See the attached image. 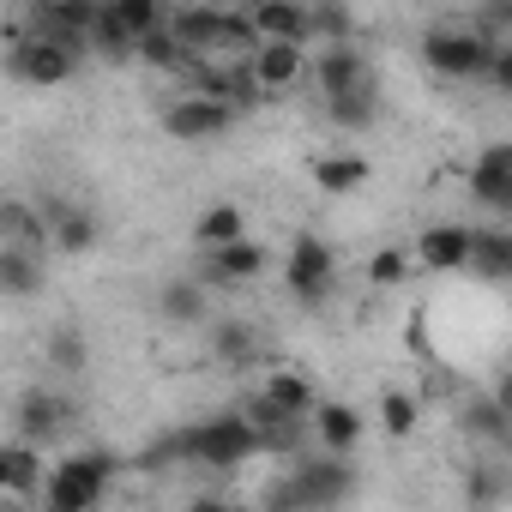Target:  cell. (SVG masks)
Here are the masks:
<instances>
[{"label":"cell","mask_w":512,"mask_h":512,"mask_svg":"<svg viewBox=\"0 0 512 512\" xmlns=\"http://www.w3.org/2000/svg\"><path fill=\"white\" fill-rule=\"evenodd\" d=\"M73 67H79V49H67V43H55V37H43V31H25V37L7 49V73H13L19 85H67Z\"/></svg>","instance_id":"5b68a950"},{"label":"cell","mask_w":512,"mask_h":512,"mask_svg":"<svg viewBox=\"0 0 512 512\" xmlns=\"http://www.w3.org/2000/svg\"><path fill=\"white\" fill-rule=\"evenodd\" d=\"M43 458H37V446H7V494L13 500H31V494H43Z\"/></svg>","instance_id":"484cf974"},{"label":"cell","mask_w":512,"mask_h":512,"mask_svg":"<svg viewBox=\"0 0 512 512\" xmlns=\"http://www.w3.org/2000/svg\"><path fill=\"white\" fill-rule=\"evenodd\" d=\"M157 314H163L169 326H199V320L211 314V302H205V284H193V278H175V284H163V296H157Z\"/></svg>","instance_id":"603a6c76"},{"label":"cell","mask_w":512,"mask_h":512,"mask_svg":"<svg viewBox=\"0 0 512 512\" xmlns=\"http://www.w3.org/2000/svg\"><path fill=\"white\" fill-rule=\"evenodd\" d=\"M470 482H476V500H494V494H500V476H494V470H476Z\"/></svg>","instance_id":"e575fe53"},{"label":"cell","mask_w":512,"mask_h":512,"mask_svg":"<svg viewBox=\"0 0 512 512\" xmlns=\"http://www.w3.org/2000/svg\"><path fill=\"white\" fill-rule=\"evenodd\" d=\"M0 247H19V253H49V217L31 211L25 199H0Z\"/></svg>","instance_id":"e0dca14e"},{"label":"cell","mask_w":512,"mask_h":512,"mask_svg":"<svg viewBox=\"0 0 512 512\" xmlns=\"http://www.w3.org/2000/svg\"><path fill=\"white\" fill-rule=\"evenodd\" d=\"M260 404H272V410L290 416V422H308L314 404H320V392H314V380H308L302 368H272V374L260 380Z\"/></svg>","instance_id":"9a60e30c"},{"label":"cell","mask_w":512,"mask_h":512,"mask_svg":"<svg viewBox=\"0 0 512 512\" xmlns=\"http://www.w3.org/2000/svg\"><path fill=\"white\" fill-rule=\"evenodd\" d=\"M470 260V223H428L410 247V266L422 272H464Z\"/></svg>","instance_id":"8fae6325"},{"label":"cell","mask_w":512,"mask_h":512,"mask_svg":"<svg viewBox=\"0 0 512 512\" xmlns=\"http://www.w3.org/2000/svg\"><path fill=\"white\" fill-rule=\"evenodd\" d=\"M163 19H169V13H163ZM133 55H139L145 67H157V73H181V67H193V55L169 37V25H163V31H151L145 43H133Z\"/></svg>","instance_id":"4316f807"},{"label":"cell","mask_w":512,"mask_h":512,"mask_svg":"<svg viewBox=\"0 0 512 512\" xmlns=\"http://www.w3.org/2000/svg\"><path fill=\"white\" fill-rule=\"evenodd\" d=\"M169 37L199 61V55H253V31H247V19L241 13H229V7H175L169 19Z\"/></svg>","instance_id":"3957f363"},{"label":"cell","mask_w":512,"mask_h":512,"mask_svg":"<svg viewBox=\"0 0 512 512\" xmlns=\"http://www.w3.org/2000/svg\"><path fill=\"white\" fill-rule=\"evenodd\" d=\"M97 241H103V223L91 211H79V205H55L49 211V247L55 253H91Z\"/></svg>","instance_id":"ffe728a7"},{"label":"cell","mask_w":512,"mask_h":512,"mask_svg":"<svg viewBox=\"0 0 512 512\" xmlns=\"http://www.w3.org/2000/svg\"><path fill=\"white\" fill-rule=\"evenodd\" d=\"M380 434L386 440H410L416 434V398L404 386H386L380 392Z\"/></svg>","instance_id":"83f0119b"},{"label":"cell","mask_w":512,"mask_h":512,"mask_svg":"<svg viewBox=\"0 0 512 512\" xmlns=\"http://www.w3.org/2000/svg\"><path fill=\"white\" fill-rule=\"evenodd\" d=\"M368 181H374V163H368L362 151H320V157H314V187L332 193V199L362 193Z\"/></svg>","instance_id":"2e32d148"},{"label":"cell","mask_w":512,"mask_h":512,"mask_svg":"<svg viewBox=\"0 0 512 512\" xmlns=\"http://www.w3.org/2000/svg\"><path fill=\"white\" fill-rule=\"evenodd\" d=\"M229 127H235V109H223V103H211V97H199V91H187V97H175V103L163 109V133L181 139V145L223 139Z\"/></svg>","instance_id":"9c48e42d"},{"label":"cell","mask_w":512,"mask_h":512,"mask_svg":"<svg viewBox=\"0 0 512 512\" xmlns=\"http://www.w3.org/2000/svg\"><path fill=\"white\" fill-rule=\"evenodd\" d=\"M374 115H380V85H362V91H350V97H332V103H326V121H332V127H344V133H368V127H374Z\"/></svg>","instance_id":"d4e9b609"},{"label":"cell","mask_w":512,"mask_h":512,"mask_svg":"<svg viewBox=\"0 0 512 512\" xmlns=\"http://www.w3.org/2000/svg\"><path fill=\"white\" fill-rule=\"evenodd\" d=\"M241 19L253 31V49H260V43H296V49H308V7H290V0H253Z\"/></svg>","instance_id":"7c38bea8"},{"label":"cell","mask_w":512,"mask_h":512,"mask_svg":"<svg viewBox=\"0 0 512 512\" xmlns=\"http://www.w3.org/2000/svg\"><path fill=\"white\" fill-rule=\"evenodd\" d=\"M37 290H43V260H37V253L0 247V296L25 302V296H37Z\"/></svg>","instance_id":"cb8c5ba5"},{"label":"cell","mask_w":512,"mask_h":512,"mask_svg":"<svg viewBox=\"0 0 512 512\" xmlns=\"http://www.w3.org/2000/svg\"><path fill=\"white\" fill-rule=\"evenodd\" d=\"M0 494H7V446H0Z\"/></svg>","instance_id":"d590c367"},{"label":"cell","mask_w":512,"mask_h":512,"mask_svg":"<svg viewBox=\"0 0 512 512\" xmlns=\"http://www.w3.org/2000/svg\"><path fill=\"white\" fill-rule=\"evenodd\" d=\"M308 85L332 103V97H350V91L374 85V67H368V55L356 43H344V49H308Z\"/></svg>","instance_id":"ba28073f"},{"label":"cell","mask_w":512,"mask_h":512,"mask_svg":"<svg viewBox=\"0 0 512 512\" xmlns=\"http://www.w3.org/2000/svg\"><path fill=\"white\" fill-rule=\"evenodd\" d=\"M410 278V253L404 247H380L368 260V290H398Z\"/></svg>","instance_id":"1f68e13d"},{"label":"cell","mask_w":512,"mask_h":512,"mask_svg":"<svg viewBox=\"0 0 512 512\" xmlns=\"http://www.w3.org/2000/svg\"><path fill=\"white\" fill-rule=\"evenodd\" d=\"M67 398L61 392H49V386H31L25 398H19V446H43V440H61V428H67Z\"/></svg>","instance_id":"5bb4252c"},{"label":"cell","mask_w":512,"mask_h":512,"mask_svg":"<svg viewBox=\"0 0 512 512\" xmlns=\"http://www.w3.org/2000/svg\"><path fill=\"white\" fill-rule=\"evenodd\" d=\"M241 67H247L253 91H260V103L266 97H290L296 85H308V49H296V43H260Z\"/></svg>","instance_id":"52a82bcc"},{"label":"cell","mask_w":512,"mask_h":512,"mask_svg":"<svg viewBox=\"0 0 512 512\" xmlns=\"http://www.w3.org/2000/svg\"><path fill=\"white\" fill-rule=\"evenodd\" d=\"M260 272H266V247L260 241H235V247L205 253V278L211 284H253Z\"/></svg>","instance_id":"d6986e66"},{"label":"cell","mask_w":512,"mask_h":512,"mask_svg":"<svg viewBox=\"0 0 512 512\" xmlns=\"http://www.w3.org/2000/svg\"><path fill=\"white\" fill-rule=\"evenodd\" d=\"M284 482H290V494H296V512H332V506L350 494V464H344V458H314V464L290 470Z\"/></svg>","instance_id":"30bf717a"},{"label":"cell","mask_w":512,"mask_h":512,"mask_svg":"<svg viewBox=\"0 0 512 512\" xmlns=\"http://www.w3.org/2000/svg\"><path fill=\"white\" fill-rule=\"evenodd\" d=\"M470 193H476V205L494 211V217L512 211V145H488V151L476 157V169H470Z\"/></svg>","instance_id":"4fadbf2b"},{"label":"cell","mask_w":512,"mask_h":512,"mask_svg":"<svg viewBox=\"0 0 512 512\" xmlns=\"http://www.w3.org/2000/svg\"><path fill=\"white\" fill-rule=\"evenodd\" d=\"M115 470L121 464L109 452H73V458H61L43 476V506L49 512H97L103 494H109V482H115Z\"/></svg>","instance_id":"7a4b0ae2"},{"label":"cell","mask_w":512,"mask_h":512,"mask_svg":"<svg viewBox=\"0 0 512 512\" xmlns=\"http://www.w3.org/2000/svg\"><path fill=\"white\" fill-rule=\"evenodd\" d=\"M193 241H199L205 253H217V247H235V241H247V217H241V205H229V199L205 205V211H199V223H193Z\"/></svg>","instance_id":"7402d4cb"},{"label":"cell","mask_w":512,"mask_h":512,"mask_svg":"<svg viewBox=\"0 0 512 512\" xmlns=\"http://www.w3.org/2000/svg\"><path fill=\"white\" fill-rule=\"evenodd\" d=\"M253 452H260V434H253V422L241 410H223V416H205L193 428H175V440L157 446V458H199L211 470H235Z\"/></svg>","instance_id":"6da1fadb"},{"label":"cell","mask_w":512,"mask_h":512,"mask_svg":"<svg viewBox=\"0 0 512 512\" xmlns=\"http://www.w3.org/2000/svg\"><path fill=\"white\" fill-rule=\"evenodd\" d=\"M187 512H241V506H235V500H223V494H199Z\"/></svg>","instance_id":"836d02e7"},{"label":"cell","mask_w":512,"mask_h":512,"mask_svg":"<svg viewBox=\"0 0 512 512\" xmlns=\"http://www.w3.org/2000/svg\"><path fill=\"white\" fill-rule=\"evenodd\" d=\"M49 362H55V374H85V362H91V344H85V332H79V326H61V332H49Z\"/></svg>","instance_id":"4dcf8cb0"},{"label":"cell","mask_w":512,"mask_h":512,"mask_svg":"<svg viewBox=\"0 0 512 512\" xmlns=\"http://www.w3.org/2000/svg\"><path fill=\"white\" fill-rule=\"evenodd\" d=\"M464 434H476V440H506L512 434V422H506V404L500 398H470L464 404Z\"/></svg>","instance_id":"f1b7e54d"},{"label":"cell","mask_w":512,"mask_h":512,"mask_svg":"<svg viewBox=\"0 0 512 512\" xmlns=\"http://www.w3.org/2000/svg\"><path fill=\"white\" fill-rule=\"evenodd\" d=\"M332 284H338V253H332V241L296 235V241H290V260H284V290H290L296 302H320Z\"/></svg>","instance_id":"8992f818"},{"label":"cell","mask_w":512,"mask_h":512,"mask_svg":"<svg viewBox=\"0 0 512 512\" xmlns=\"http://www.w3.org/2000/svg\"><path fill=\"white\" fill-rule=\"evenodd\" d=\"M314 434H320L326 458H344V452H356V440L368 434V422H362L356 404H314Z\"/></svg>","instance_id":"ac0fdd59"},{"label":"cell","mask_w":512,"mask_h":512,"mask_svg":"<svg viewBox=\"0 0 512 512\" xmlns=\"http://www.w3.org/2000/svg\"><path fill=\"white\" fill-rule=\"evenodd\" d=\"M350 13L344 7H308V43H320V49H344L350 43Z\"/></svg>","instance_id":"f546056e"},{"label":"cell","mask_w":512,"mask_h":512,"mask_svg":"<svg viewBox=\"0 0 512 512\" xmlns=\"http://www.w3.org/2000/svg\"><path fill=\"white\" fill-rule=\"evenodd\" d=\"M211 350H217V362H247L253 356V326H241V320H223L217 332H211Z\"/></svg>","instance_id":"d6a6232c"},{"label":"cell","mask_w":512,"mask_h":512,"mask_svg":"<svg viewBox=\"0 0 512 512\" xmlns=\"http://www.w3.org/2000/svg\"><path fill=\"white\" fill-rule=\"evenodd\" d=\"M500 43H488L476 25H434L422 37V61L440 73V79H488V61H494Z\"/></svg>","instance_id":"277c9868"},{"label":"cell","mask_w":512,"mask_h":512,"mask_svg":"<svg viewBox=\"0 0 512 512\" xmlns=\"http://www.w3.org/2000/svg\"><path fill=\"white\" fill-rule=\"evenodd\" d=\"M464 272L500 284L512 272V235L506 229H470V260H464Z\"/></svg>","instance_id":"44dd1931"}]
</instances>
